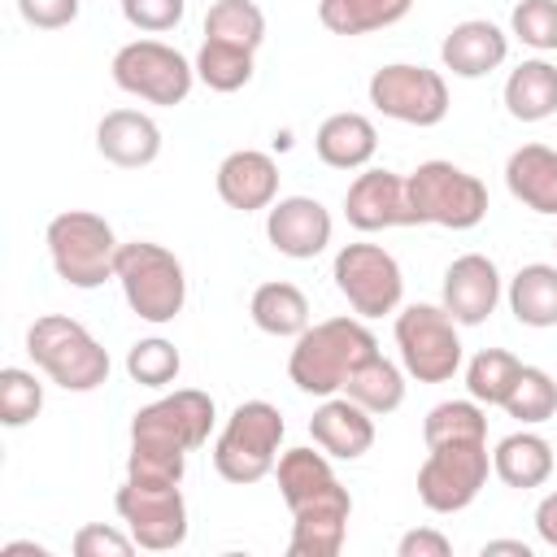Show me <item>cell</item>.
I'll return each mask as SVG.
<instances>
[{
    "label": "cell",
    "mask_w": 557,
    "mask_h": 557,
    "mask_svg": "<svg viewBox=\"0 0 557 557\" xmlns=\"http://www.w3.org/2000/svg\"><path fill=\"white\" fill-rule=\"evenodd\" d=\"M379 352L374 331L361 318H326V322H309L287 357V379L305 392V396H335L344 392L348 374L370 361Z\"/></svg>",
    "instance_id": "cell-1"
},
{
    "label": "cell",
    "mask_w": 557,
    "mask_h": 557,
    "mask_svg": "<svg viewBox=\"0 0 557 557\" xmlns=\"http://www.w3.org/2000/svg\"><path fill=\"white\" fill-rule=\"evenodd\" d=\"M26 352L35 370H44L65 392H96L109 383V370H113L100 339L78 318H65V313L35 318L26 331Z\"/></svg>",
    "instance_id": "cell-2"
},
{
    "label": "cell",
    "mask_w": 557,
    "mask_h": 557,
    "mask_svg": "<svg viewBox=\"0 0 557 557\" xmlns=\"http://www.w3.org/2000/svg\"><path fill=\"white\" fill-rule=\"evenodd\" d=\"M113 278H117L131 313L152 322V326L174 322L183 313V305H187V270H183V261L170 248L152 244V239L122 244Z\"/></svg>",
    "instance_id": "cell-3"
},
{
    "label": "cell",
    "mask_w": 557,
    "mask_h": 557,
    "mask_svg": "<svg viewBox=\"0 0 557 557\" xmlns=\"http://www.w3.org/2000/svg\"><path fill=\"white\" fill-rule=\"evenodd\" d=\"M283 413L270 400H244L231 409V418L222 422L218 440H213V470L226 483H261L265 474H274L278 453H283Z\"/></svg>",
    "instance_id": "cell-4"
},
{
    "label": "cell",
    "mask_w": 557,
    "mask_h": 557,
    "mask_svg": "<svg viewBox=\"0 0 557 557\" xmlns=\"http://www.w3.org/2000/svg\"><path fill=\"white\" fill-rule=\"evenodd\" d=\"M44 244H48V257H52V270L61 283L78 287V292H91V287H104L113 278V265H117V248L122 239L113 235V226L91 213V209H65L48 222L44 231Z\"/></svg>",
    "instance_id": "cell-5"
},
{
    "label": "cell",
    "mask_w": 557,
    "mask_h": 557,
    "mask_svg": "<svg viewBox=\"0 0 557 557\" xmlns=\"http://www.w3.org/2000/svg\"><path fill=\"white\" fill-rule=\"evenodd\" d=\"M409 205L418 226H448V231H470L487 218V187L479 174L453 165V161H422L409 178Z\"/></svg>",
    "instance_id": "cell-6"
},
{
    "label": "cell",
    "mask_w": 557,
    "mask_h": 557,
    "mask_svg": "<svg viewBox=\"0 0 557 557\" xmlns=\"http://www.w3.org/2000/svg\"><path fill=\"white\" fill-rule=\"evenodd\" d=\"M109 74L126 96H135L144 104L174 109V104H183L191 96L196 61H187L178 48H170L161 39H131V44H122L113 52Z\"/></svg>",
    "instance_id": "cell-7"
},
{
    "label": "cell",
    "mask_w": 557,
    "mask_h": 557,
    "mask_svg": "<svg viewBox=\"0 0 557 557\" xmlns=\"http://www.w3.org/2000/svg\"><path fill=\"white\" fill-rule=\"evenodd\" d=\"M487 474H492L487 440L431 444L426 461L418 466V500L431 513H461L487 487Z\"/></svg>",
    "instance_id": "cell-8"
},
{
    "label": "cell",
    "mask_w": 557,
    "mask_h": 557,
    "mask_svg": "<svg viewBox=\"0 0 557 557\" xmlns=\"http://www.w3.org/2000/svg\"><path fill=\"white\" fill-rule=\"evenodd\" d=\"M218 422L213 396L200 387H174L170 396H157L131 418V448H161V453H196L209 444V431Z\"/></svg>",
    "instance_id": "cell-9"
},
{
    "label": "cell",
    "mask_w": 557,
    "mask_h": 557,
    "mask_svg": "<svg viewBox=\"0 0 557 557\" xmlns=\"http://www.w3.org/2000/svg\"><path fill=\"white\" fill-rule=\"evenodd\" d=\"M396 348L418 383H448L461 370V335L444 305H405L396 313Z\"/></svg>",
    "instance_id": "cell-10"
},
{
    "label": "cell",
    "mask_w": 557,
    "mask_h": 557,
    "mask_svg": "<svg viewBox=\"0 0 557 557\" xmlns=\"http://www.w3.org/2000/svg\"><path fill=\"white\" fill-rule=\"evenodd\" d=\"M331 278L357 318H383L400 309L405 274H400V261L383 244H344L335 252Z\"/></svg>",
    "instance_id": "cell-11"
},
{
    "label": "cell",
    "mask_w": 557,
    "mask_h": 557,
    "mask_svg": "<svg viewBox=\"0 0 557 557\" xmlns=\"http://www.w3.org/2000/svg\"><path fill=\"white\" fill-rule=\"evenodd\" d=\"M370 104L405 126H440L448 117V83L440 70L413 65V61H392L370 74Z\"/></svg>",
    "instance_id": "cell-12"
},
{
    "label": "cell",
    "mask_w": 557,
    "mask_h": 557,
    "mask_svg": "<svg viewBox=\"0 0 557 557\" xmlns=\"http://www.w3.org/2000/svg\"><path fill=\"white\" fill-rule=\"evenodd\" d=\"M117 518L148 553H170L187 540V500L178 483H139L126 479L113 496Z\"/></svg>",
    "instance_id": "cell-13"
},
{
    "label": "cell",
    "mask_w": 557,
    "mask_h": 557,
    "mask_svg": "<svg viewBox=\"0 0 557 557\" xmlns=\"http://www.w3.org/2000/svg\"><path fill=\"white\" fill-rule=\"evenodd\" d=\"M344 218L361 235H374L387 226H418L409 187L392 170H361L344 191Z\"/></svg>",
    "instance_id": "cell-14"
},
{
    "label": "cell",
    "mask_w": 557,
    "mask_h": 557,
    "mask_svg": "<svg viewBox=\"0 0 557 557\" xmlns=\"http://www.w3.org/2000/svg\"><path fill=\"white\" fill-rule=\"evenodd\" d=\"M331 213L322 200L313 196H278L265 209V239L274 244V252L292 257V261H313L318 252H326L331 244Z\"/></svg>",
    "instance_id": "cell-15"
},
{
    "label": "cell",
    "mask_w": 557,
    "mask_h": 557,
    "mask_svg": "<svg viewBox=\"0 0 557 557\" xmlns=\"http://www.w3.org/2000/svg\"><path fill=\"white\" fill-rule=\"evenodd\" d=\"M505 287H500V270L492 257L483 252H461L448 270H444V309L453 313L457 326H479L496 313Z\"/></svg>",
    "instance_id": "cell-16"
},
{
    "label": "cell",
    "mask_w": 557,
    "mask_h": 557,
    "mask_svg": "<svg viewBox=\"0 0 557 557\" xmlns=\"http://www.w3.org/2000/svg\"><path fill=\"white\" fill-rule=\"evenodd\" d=\"M313 444L335 461H357L374 448V413L361 409L352 396H322V405L309 418Z\"/></svg>",
    "instance_id": "cell-17"
},
{
    "label": "cell",
    "mask_w": 557,
    "mask_h": 557,
    "mask_svg": "<svg viewBox=\"0 0 557 557\" xmlns=\"http://www.w3.org/2000/svg\"><path fill=\"white\" fill-rule=\"evenodd\" d=\"M218 196L239 213L270 209L278 200V161L261 148H235L218 165Z\"/></svg>",
    "instance_id": "cell-18"
},
{
    "label": "cell",
    "mask_w": 557,
    "mask_h": 557,
    "mask_svg": "<svg viewBox=\"0 0 557 557\" xmlns=\"http://www.w3.org/2000/svg\"><path fill=\"white\" fill-rule=\"evenodd\" d=\"M96 152L117 170H144L161 157V126L139 109H109L96 122Z\"/></svg>",
    "instance_id": "cell-19"
},
{
    "label": "cell",
    "mask_w": 557,
    "mask_h": 557,
    "mask_svg": "<svg viewBox=\"0 0 557 557\" xmlns=\"http://www.w3.org/2000/svg\"><path fill=\"white\" fill-rule=\"evenodd\" d=\"M505 57H509V35H505L496 22H487V17H466V22H457V26L444 35V44H440V61H444V70H453L457 78H483V74L500 70Z\"/></svg>",
    "instance_id": "cell-20"
},
{
    "label": "cell",
    "mask_w": 557,
    "mask_h": 557,
    "mask_svg": "<svg viewBox=\"0 0 557 557\" xmlns=\"http://www.w3.org/2000/svg\"><path fill=\"white\" fill-rule=\"evenodd\" d=\"M274 479H278V492H283L292 513L305 509V505H322V500L348 496V487L331 470V457L318 444L313 448H283L278 466H274Z\"/></svg>",
    "instance_id": "cell-21"
},
{
    "label": "cell",
    "mask_w": 557,
    "mask_h": 557,
    "mask_svg": "<svg viewBox=\"0 0 557 557\" xmlns=\"http://www.w3.org/2000/svg\"><path fill=\"white\" fill-rule=\"evenodd\" d=\"M505 187L531 213L557 218V148H548V144L513 148L505 161Z\"/></svg>",
    "instance_id": "cell-22"
},
{
    "label": "cell",
    "mask_w": 557,
    "mask_h": 557,
    "mask_svg": "<svg viewBox=\"0 0 557 557\" xmlns=\"http://www.w3.org/2000/svg\"><path fill=\"white\" fill-rule=\"evenodd\" d=\"M313 152L331 170H366L379 152V131L366 113L344 109V113L322 117V126L313 131Z\"/></svg>",
    "instance_id": "cell-23"
},
{
    "label": "cell",
    "mask_w": 557,
    "mask_h": 557,
    "mask_svg": "<svg viewBox=\"0 0 557 557\" xmlns=\"http://www.w3.org/2000/svg\"><path fill=\"white\" fill-rule=\"evenodd\" d=\"M492 474L505 487H518V492L544 487L553 479V444L544 435H535V431H513V435L496 440V448H492Z\"/></svg>",
    "instance_id": "cell-24"
},
{
    "label": "cell",
    "mask_w": 557,
    "mask_h": 557,
    "mask_svg": "<svg viewBox=\"0 0 557 557\" xmlns=\"http://www.w3.org/2000/svg\"><path fill=\"white\" fill-rule=\"evenodd\" d=\"M348 518H352V496L296 509L292 513L287 553L292 557H335L344 548V540H348Z\"/></svg>",
    "instance_id": "cell-25"
},
{
    "label": "cell",
    "mask_w": 557,
    "mask_h": 557,
    "mask_svg": "<svg viewBox=\"0 0 557 557\" xmlns=\"http://www.w3.org/2000/svg\"><path fill=\"white\" fill-rule=\"evenodd\" d=\"M505 109L513 122H544L557 113V65L531 57L509 70L505 78Z\"/></svg>",
    "instance_id": "cell-26"
},
{
    "label": "cell",
    "mask_w": 557,
    "mask_h": 557,
    "mask_svg": "<svg viewBox=\"0 0 557 557\" xmlns=\"http://www.w3.org/2000/svg\"><path fill=\"white\" fill-rule=\"evenodd\" d=\"M505 300H509V313H513L522 326H535V331L557 326V265H548V261H527V265L509 278Z\"/></svg>",
    "instance_id": "cell-27"
},
{
    "label": "cell",
    "mask_w": 557,
    "mask_h": 557,
    "mask_svg": "<svg viewBox=\"0 0 557 557\" xmlns=\"http://www.w3.org/2000/svg\"><path fill=\"white\" fill-rule=\"evenodd\" d=\"M248 313H252V326L265 331V335H274V339H296L309 326V300L287 278L261 283L252 292V300H248Z\"/></svg>",
    "instance_id": "cell-28"
},
{
    "label": "cell",
    "mask_w": 557,
    "mask_h": 557,
    "mask_svg": "<svg viewBox=\"0 0 557 557\" xmlns=\"http://www.w3.org/2000/svg\"><path fill=\"white\" fill-rule=\"evenodd\" d=\"M413 0H318V22L331 35H370L409 17Z\"/></svg>",
    "instance_id": "cell-29"
},
{
    "label": "cell",
    "mask_w": 557,
    "mask_h": 557,
    "mask_svg": "<svg viewBox=\"0 0 557 557\" xmlns=\"http://www.w3.org/2000/svg\"><path fill=\"white\" fill-rule=\"evenodd\" d=\"M344 396H352L361 409H370L374 418L379 413H392L405 405V366L387 361L383 352H374L370 361H361L348 383H344Z\"/></svg>",
    "instance_id": "cell-30"
},
{
    "label": "cell",
    "mask_w": 557,
    "mask_h": 557,
    "mask_svg": "<svg viewBox=\"0 0 557 557\" xmlns=\"http://www.w3.org/2000/svg\"><path fill=\"white\" fill-rule=\"evenodd\" d=\"M205 39H222L257 52L265 44V13L257 0H213L205 13Z\"/></svg>",
    "instance_id": "cell-31"
},
{
    "label": "cell",
    "mask_w": 557,
    "mask_h": 557,
    "mask_svg": "<svg viewBox=\"0 0 557 557\" xmlns=\"http://www.w3.org/2000/svg\"><path fill=\"white\" fill-rule=\"evenodd\" d=\"M252 57L248 48H235V44H222V39H205L200 52H196V78L209 87V91H239L252 83Z\"/></svg>",
    "instance_id": "cell-32"
},
{
    "label": "cell",
    "mask_w": 557,
    "mask_h": 557,
    "mask_svg": "<svg viewBox=\"0 0 557 557\" xmlns=\"http://www.w3.org/2000/svg\"><path fill=\"white\" fill-rule=\"evenodd\" d=\"M518 370H522V361L513 352H505V348H479L470 357V366H466V392L479 405H487V409L492 405H505Z\"/></svg>",
    "instance_id": "cell-33"
},
{
    "label": "cell",
    "mask_w": 557,
    "mask_h": 557,
    "mask_svg": "<svg viewBox=\"0 0 557 557\" xmlns=\"http://www.w3.org/2000/svg\"><path fill=\"white\" fill-rule=\"evenodd\" d=\"M500 409H505L509 418H518L522 426L548 422V418L557 413V383H553V374L540 370V366H522Z\"/></svg>",
    "instance_id": "cell-34"
},
{
    "label": "cell",
    "mask_w": 557,
    "mask_h": 557,
    "mask_svg": "<svg viewBox=\"0 0 557 557\" xmlns=\"http://www.w3.org/2000/svg\"><path fill=\"white\" fill-rule=\"evenodd\" d=\"M422 440L431 444H448V440H487V405L470 400H440L426 422H422Z\"/></svg>",
    "instance_id": "cell-35"
},
{
    "label": "cell",
    "mask_w": 557,
    "mask_h": 557,
    "mask_svg": "<svg viewBox=\"0 0 557 557\" xmlns=\"http://www.w3.org/2000/svg\"><path fill=\"white\" fill-rule=\"evenodd\" d=\"M178 370H183V357L165 335H148V339L131 344V352H126V374L139 387H170L178 379Z\"/></svg>",
    "instance_id": "cell-36"
},
{
    "label": "cell",
    "mask_w": 557,
    "mask_h": 557,
    "mask_svg": "<svg viewBox=\"0 0 557 557\" xmlns=\"http://www.w3.org/2000/svg\"><path fill=\"white\" fill-rule=\"evenodd\" d=\"M39 409H44V383L35 379V370L4 366L0 370V422L26 426L39 418Z\"/></svg>",
    "instance_id": "cell-37"
},
{
    "label": "cell",
    "mask_w": 557,
    "mask_h": 557,
    "mask_svg": "<svg viewBox=\"0 0 557 557\" xmlns=\"http://www.w3.org/2000/svg\"><path fill=\"white\" fill-rule=\"evenodd\" d=\"M509 35L535 52H557V0H518L509 13Z\"/></svg>",
    "instance_id": "cell-38"
},
{
    "label": "cell",
    "mask_w": 557,
    "mask_h": 557,
    "mask_svg": "<svg viewBox=\"0 0 557 557\" xmlns=\"http://www.w3.org/2000/svg\"><path fill=\"white\" fill-rule=\"evenodd\" d=\"M117 4H122V17L144 35H165L187 13V0H117Z\"/></svg>",
    "instance_id": "cell-39"
},
{
    "label": "cell",
    "mask_w": 557,
    "mask_h": 557,
    "mask_svg": "<svg viewBox=\"0 0 557 557\" xmlns=\"http://www.w3.org/2000/svg\"><path fill=\"white\" fill-rule=\"evenodd\" d=\"M139 544L131 531H117V527H104V522H87L74 531V553L78 557H131Z\"/></svg>",
    "instance_id": "cell-40"
},
{
    "label": "cell",
    "mask_w": 557,
    "mask_h": 557,
    "mask_svg": "<svg viewBox=\"0 0 557 557\" xmlns=\"http://www.w3.org/2000/svg\"><path fill=\"white\" fill-rule=\"evenodd\" d=\"M78 4L83 0H17V13L35 30H61L78 17Z\"/></svg>",
    "instance_id": "cell-41"
},
{
    "label": "cell",
    "mask_w": 557,
    "mask_h": 557,
    "mask_svg": "<svg viewBox=\"0 0 557 557\" xmlns=\"http://www.w3.org/2000/svg\"><path fill=\"white\" fill-rule=\"evenodd\" d=\"M448 553H453V540L435 527H418L396 540V557H448Z\"/></svg>",
    "instance_id": "cell-42"
},
{
    "label": "cell",
    "mask_w": 557,
    "mask_h": 557,
    "mask_svg": "<svg viewBox=\"0 0 557 557\" xmlns=\"http://www.w3.org/2000/svg\"><path fill=\"white\" fill-rule=\"evenodd\" d=\"M535 535H540L548 548H557V492H548V496L535 505Z\"/></svg>",
    "instance_id": "cell-43"
},
{
    "label": "cell",
    "mask_w": 557,
    "mask_h": 557,
    "mask_svg": "<svg viewBox=\"0 0 557 557\" xmlns=\"http://www.w3.org/2000/svg\"><path fill=\"white\" fill-rule=\"evenodd\" d=\"M492 553H513V557H531V544H522V540H487V544H483V557H492Z\"/></svg>",
    "instance_id": "cell-44"
},
{
    "label": "cell",
    "mask_w": 557,
    "mask_h": 557,
    "mask_svg": "<svg viewBox=\"0 0 557 557\" xmlns=\"http://www.w3.org/2000/svg\"><path fill=\"white\" fill-rule=\"evenodd\" d=\"M0 553H4V557H17V553H39V557H48V548L35 544V540H13V544H4Z\"/></svg>",
    "instance_id": "cell-45"
},
{
    "label": "cell",
    "mask_w": 557,
    "mask_h": 557,
    "mask_svg": "<svg viewBox=\"0 0 557 557\" xmlns=\"http://www.w3.org/2000/svg\"><path fill=\"white\" fill-rule=\"evenodd\" d=\"M553 244H557V239H553Z\"/></svg>",
    "instance_id": "cell-46"
}]
</instances>
